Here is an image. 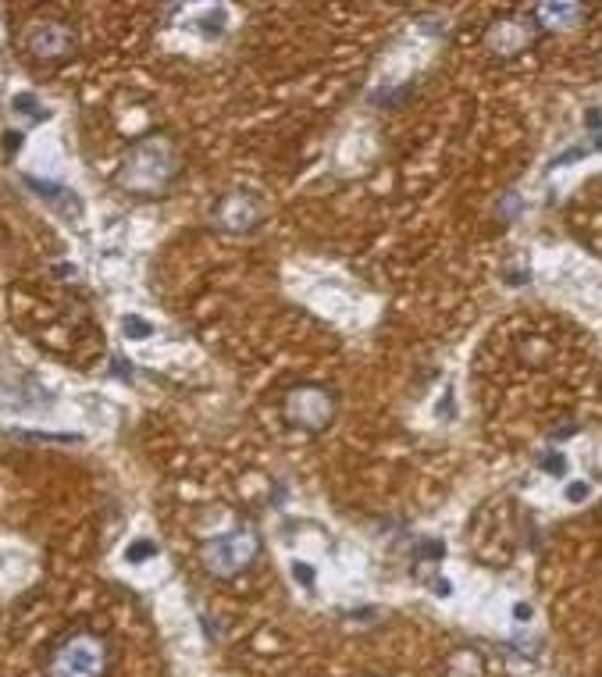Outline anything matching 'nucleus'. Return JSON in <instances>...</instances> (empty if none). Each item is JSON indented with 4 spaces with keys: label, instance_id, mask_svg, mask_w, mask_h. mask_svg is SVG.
Segmentation results:
<instances>
[{
    "label": "nucleus",
    "instance_id": "f257e3e1",
    "mask_svg": "<svg viewBox=\"0 0 602 677\" xmlns=\"http://www.w3.org/2000/svg\"><path fill=\"white\" fill-rule=\"evenodd\" d=\"M175 175H179V154L171 147V139L147 136L129 150V157L122 161L114 182H118L125 193L157 196L175 182Z\"/></svg>",
    "mask_w": 602,
    "mask_h": 677
},
{
    "label": "nucleus",
    "instance_id": "9b49d317",
    "mask_svg": "<svg viewBox=\"0 0 602 677\" xmlns=\"http://www.w3.org/2000/svg\"><path fill=\"white\" fill-rule=\"evenodd\" d=\"M11 111H15V115H22L29 125L47 122V115H50L47 107L40 104V97H36V93H15V100H11Z\"/></svg>",
    "mask_w": 602,
    "mask_h": 677
},
{
    "label": "nucleus",
    "instance_id": "dca6fc26",
    "mask_svg": "<svg viewBox=\"0 0 602 677\" xmlns=\"http://www.w3.org/2000/svg\"><path fill=\"white\" fill-rule=\"evenodd\" d=\"M585 496H588V485H585V482H574V485H570V489H567V499H570V503H581V499H585Z\"/></svg>",
    "mask_w": 602,
    "mask_h": 677
},
{
    "label": "nucleus",
    "instance_id": "6e6552de",
    "mask_svg": "<svg viewBox=\"0 0 602 677\" xmlns=\"http://www.w3.org/2000/svg\"><path fill=\"white\" fill-rule=\"evenodd\" d=\"M25 186L36 189V196H40L43 204L54 207L61 218H68V221L82 218V200L68 186H57V182H40V179H33V175H25Z\"/></svg>",
    "mask_w": 602,
    "mask_h": 677
},
{
    "label": "nucleus",
    "instance_id": "1a4fd4ad",
    "mask_svg": "<svg viewBox=\"0 0 602 677\" xmlns=\"http://www.w3.org/2000/svg\"><path fill=\"white\" fill-rule=\"evenodd\" d=\"M535 18L549 25V29H560V25H578V18H585L581 4H538Z\"/></svg>",
    "mask_w": 602,
    "mask_h": 677
},
{
    "label": "nucleus",
    "instance_id": "f3484780",
    "mask_svg": "<svg viewBox=\"0 0 602 677\" xmlns=\"http://www.w3.org/2000/svg\"><path fill=\"white\" fill-rule=\"evenodd\" d=\"M4 150H8V154H15L18 147H22V132H4Z\"/></svg>",
    "mask_w": 602,
    "mask_h": 677
},
{
    "label": "nucleus",
    "instance_id": "f8f14e48",
    "mask_svg": "<svg viewBox=\"0 0 602 677\" xmlns=\"http://www.w3.org/2000/svg\"><path fill=\"white\" fill-rule=\"evenodd\" d=\"M122 332L129 335V339H150V335H154V325L136 318V314H129V318H122Z\"/></svg>",
    "mask_w": 602,
    "mask_h": 677
},
{
    "label": "nucleus",
    "instance_id": "0eeeda50",
    "mask_svg": "<svg viewBox=\"0 0 602 677\" xmlns=\"http://www.w3.org/2000/svg\"><path fill=\"white\" fill-rule=\"evenodd\" d=\"M214 218H218L221 229H232V232H246L253 229L257 221H261V204L253 200L250 193H228L221 196V204L214 207Z\"/></svg>",
    "mask_w": 602,
    "mask_h": 677
},
{
    "label": "nucleus",
    "instance_id": "39448f33",
    "mask_svg": "<svg viewBox=\"0 0 602 677\" xmlns=\"http://www.w3.org/2000/svg\"><path fill=\"white\" fill-rule=\"evenodd\" d=\"M75 43H79V36H75L72 25L65 22H36L29 33H25V47L33 50V58L40 61H57V58H68L75 50Z\"/></svg>",
    "mask_w": 602,
    "mask_h": 677
},
{
    "label": "nucleus",
    "instance_id": "423d86ee",
    "mask_svg": "<svg viewBox=\"0 0 602 677\" xmlns=\"http://www.w3.org/2000/svg\"><path fill=\"white\" fill-rule=\"evenodd\" d=\"M538 25L535 22H524V18H499V22H492L489 36H485V43H489V50H496V54H503V58H510V54H521V50H528V43L535 40Z\"/></svg>",
    "mask_w": 602,
    "mask_h": 677
},
{
    "label": "nucleus",
    "instance_id": "7ed1b4c3",
    "mask_svg": "<svg viewBox=\"0 0 602 677\" xmlns=\"http://www.w3.org/2000/svg\"><path fill=\"white\" fill-rule=\"evenodd\" d=\"M261 553V535L253 528H232L225 535H211L200 546V560L214 578H236L239 571H246Z\"/></svg>",
    "mask_w": 602,
    "mask_h": 677
},
{
    "label": "nucleus",
    "instance_id": "4468645a",
    "mask_svg": "<svg viewBox=\"0 0 602 677\" xmlns=\"http://www.w3.org/2000/svg\"><path fill=\"white\" fill-rule=\"evenodd\" d=\"M538 467H546L549 474L560 478V474H567V457H563L560 449H553V453H542V457H538Z\"/></svg>",
    "mask_w": 602,
    "mask_h": 677
},
{
    "label": "nucleus",
    "instance_id": "ddd939ff",
    "mask_svg": "<svg viewBox=\"0 0 602 677\" xmlns=\"http://www.w3.org/2000/svg\"><path fill=\"white\" fill-rule=\"evenodd\" d=\"M150 556H157V546L150 539H136L129 549H125V560L129 563H147Z\"/></svg>",
    "mask_w": 602,
    "mask_h": 677
},
{
    "label": "nucleus",
    "instance_id": "2eb2a0df",
    "mask_svg": "<svg viewBox=\"0 0 602 677\" xmlns=\"http://www.w3.org/2000/svg\"><path fill=\"white\" fill-rule=\"evenodd\" d=\"M293 578H296V585H303L310 592V588H314V567H310V563H303V560H293Z\"/></svg>",
    "mask_w": 602,
    "mask_h": 677
},
{
    "label": "nucleus",
    "instance_id": "f03ea898",
    "mask_svg": "<svg viewBox=\"0 0 602 677\" xmlns=\"http://www.w3.org/2000/svg\"><path fill=\"white\" fill-rule=\"evenodd\" d=\"M104 670L107 642L86 628L65 635L47 656V677H104Z\"/></svg>",
    "mask_w": 602,
    "mask_h": 677
},
{
    "label": "nucleus",
    "instance_id": "20e7f679",
    "mask_svg": "<svg viewBox=\"0 0 602 677\" xmlns=\"http://www.w3.org/2000/svg\"><path fill=\"white\" fill-rule=\"evenodd\" d=\"M282 417L303 432H321L335 417V392L325 385H296L282 403Z\"/></svg>",
    "mask_w": 602,
    "mask_h": 677
},
{
    "label": "nucleus",
    "instance_id": "9d476101",
    "mask_svg": "<svg viewBox=\"0 0 602 677\" xmlns=\"http://www.w3.org/2000/svg\"><path fill=\"white\" fill-rule=\"evenodd\" d=\"M481 670H485V660L474 649H456L446 660V677H481Z\"/></svg>",
    "mask_w": 602,
    "mask_h": 677
}]
</instances>
